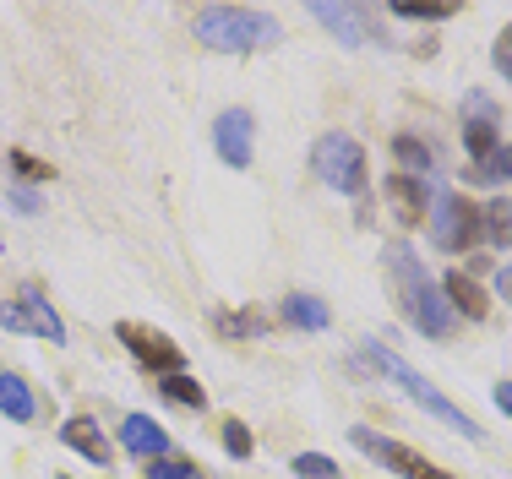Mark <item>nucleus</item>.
Instances as JSON below:
<instances>
[{
	"label": "nucleus",
	"mask_w": 512,
	"mask_h": 479,
	"mask_svg": "<svg viewBox=\"0 0 512 479\" xmlns=\"http://www.w3.org/2000/svg\"><path fill=\"white\" fill-rule=\"evenodd\" d=\"M387 273H393V284H398V305H404V316L420 327L425 338H447V333H453V311H447V300H442V284L425 278L420 256H414L409 245H387Z\"/></svg>",
	"instance_id": "f257e3e1"
},
{
	"label": "nucleus",
	"mask_w": 512,
	"mask_h": 479,
	"mask_svg": "<svg viewBox=\"0 0 512 479\" xmlns=\"http://www.w3.org/2000/svg\"><path fill=\"white\" fill-rule=\"evenodd\" d=\"M197 39L218 55H251V49L278 44V22L251 6H202L197 11Z\"/></svg>",
	"instance_id": "f03ea898"
},
{
	"label": "nucleus",
	"mask_w": 512,
	"mask_h": 479,
	"mask_svg": "<svg viewBox=\"0 0 512 479\" xmlns=\"http://www.w3.org/2000/svg\"><path fill=\"white\" fill-rule=\"evenodd\" d=\"M365 360H371V365H376V371H382V376H387V382H393V387H404L409 398L420 403L425 414H431V420H442V425H447V431H458L463 441H480V436H485L480 425H474L469 414H463L458 403L447 398V392H436V387L425 382L420 371H414V365H404V360H398L393 349H382V343H365Z\"/></svg>",
	"instance_id": "7ed1b4c3"
},
{
	"label": "nucleus",
	"mask_w": 512,
	"mask_h": 479,
	"mask_svg": "<svg viewBox=\"0 0 512 479\" xmlns=\"http://www.w3.org/2000/svg\"><path fill=\"white\" fill-rule=\"evenodd\" d=\"M311 169H316V180H322V186H333V191H344V196H360L365 191V147L355 137H344V131L316 137Z\"/></svg>",
	"instance_id": "20e7f679"
},
{
	"label": "nucleus",
	"mask_w": 512,
	"mask_h": 479,
	"mask_svg": "<svg viewBox=\"0 0 512 479\" xmlns=\"http://www.w3.org/2000/svg\"><path fill=\"white\" fill-rule=\"evenodd\" d=\"M431 235L442 251H469V245H480V207L469 202V196H458V191H442L431 202Z\"/></svg>",
	"instance_id": "39448f33"
},
{
	"label": "nucleus",
	"mask_w": 512,
	"mask_h": 479,
	"mask_svg": "<svg viewBox=\"0 0 512 479\" xmlns=\"http://www.w3.org/2000/svg\"><path fill=\"white\" fill-rule=\"evenodd\" d=\"M349 441H355L360 452H371L376 463H387L393 474H404V479H453L447 469H436L425 452H414V447H404V441H387V436H376V431H349Z\"/></svg>",
	"instance_id": "423d86ee"
},
{
	"label": "nucleus",
	"mask_w": 512,
	"mask_h": 479,
	"mask_svg": "<svg viewBox=\"0 0 512 479\" xmlns=\"http://www.w3.org/2000/svg\"><path fill=\"white\" fill-rule=\"evenodd\" d=\"M115 338L131 349V360L148 365L158 376H180V365H186V354H180V343H169L158 327H142V322H120Z\"/></svg>",
	"instance_id": "0eeeda50"
},
{
	"label": "nucleus",
	"mask_w": 512,
	"mask_h": 479,
	"mask_svg": "<svg viewBox=\"0 0 512 479\" xmlns=\"http://www.w3.org/2000/svg\"><path fill=\"white\" fill-rule=\"evenodd\" d=\"M213 147H218V158H224L229 169H251V158H256V120H251V109H224L218 126H213Z\"/></svg>",
	"instance_id": "6e6552de"
},
{
	"label": "nucleus",
	"mask_w": 512,
	"mask_h": 479,
	"mask_svg": "<svg viewBox=\"0 0 512 479\" xmlns=\"http://www.w3.org/2000/svg\"><path fill=\"white\" fill-rule=\"evenodd\" d=\"M0 327H11V333H33V338H44V343H66V322H60L39 294L0 305Z\"/></svg>",
	"instance_id": "1a4fd4ad"
},
{
	"label": "nucleus",
	"mask_w": 512,
	"mask_h": 479,
	"mask_svg": "<svg viewBox=\"0 0 512 479\" xmlns=\"http://www.w3.org/2000/svg\"><path fill=\"white\" fill-rule=\"evenodd\" d=\"M463 147H469L474 169L496 164V104H485L480 93L469 98V126H463Z\"/></svg>",
	"instance_id": "9d476101"
},
{
	"label": "nucleus",
	"mask_w": 512,
	"mask_h": 479,
	"mask_svg": "<svg viewBox=\"0 0 512 479\" xmlns=\"http://www.w3.org/2000/svg\"><path fill=\"white\" fill-rule=\"evenodd\" d=\"M120 447L131 452V458H169V431L158 420H148V414H126V425H120Z\"/></svg>",
	"instance_id": "9b49d317"
},
{
	"label": "nucleus",
	"mask_w": 512,
	"mask_h": 479,
	"mask_svg": "<svg viewBox=\"0 0 512 479\" xmlns=\"http://www.w3.org/2000/svg\"><path fill=\"white\" fill-rule=\"evenodd\" d=\"M311 17L322 22V28H333L344 44L376 39V33H371V11H365V6H311Z\"/></svg>",
	"instance_id": "f8f14e48"
},
{
	"label": "nucleus",
	"mask_w": 512,
	"mask_h": 479,
	"mask_svg": "<svg viewBox=\"0 0 512 479\" xmlns=\"http://www.w3.org/2000/svg\"><path fill=\"white\" fill-rule=\"evenodd\" d=\"M387 202H393V218L398 224H420L425 218V207H431V196H425V186L414 175H404V169H398V175H387Z\"/></svg>",
	"instance_id": "ddd939ff"
},
{
	"label": "nucleus",
	"mask_w": 512,
	"mask_h": 479,
	"mask_svg": "<svg viewBox=\"0 0 512 479\" xmlns=\"http://www.w3.org/2000/svg\"><path fill=\"white\" fill-rule=\"evenodd\" d=\"M442 300H447V311L469 316V322H480V316L491 311V294L474 284L469 273H447V278H442Z\"/></svg>",
	"instance_id": "4468645a"
},
{
	"label": "nucleus",
	"mask_w": 512,
	"mask_h": 479,
	"mask_svg": "<svg viewBox=\"0 0 512 479\" xmlns=\"http://www.w3.org/2000/svg\"><path fill=\"white\" fill-rule=\"evenodd\" d=\"M60 441H66L71 452H82V458L93 463V469H109V458H115V452H109V441H104V431L93 420H66V431H60Z\"/></svg>",
	"instance_id": "2eb2a0df"
},
{
	"label": "nucleus",
	"mask_w": 512,
	"mask_h": 479,
	"mask_svg": "<svg viewBox=\"0 0 512 479\" xmlns=\"http://www.w3.org/2000/svg\"><path fill=\"white\" fill-rule=\"evenodd\" d=\"M284 322L300 327V333H322V327L333 322V311H327L316 294H289V300H284Z\"/></svg>",
	"instance_id": "dca6fc26"
},
{
	"label": "nucleus",
	"mask_w": 512,
	"mask_h": 479,
	"mask_svg": "<svg viewBox=\"0 0 512 479\" xmlns=\"http://www.w3.org/2000/svg\"><path fill=\"white\" fill-rule=\"evenodd\" d=\"M0 414H6V420H17V425H28L33 414H39V403H33V392H28V382H22V376H0Z\"/></svg>",
	"instance_id": "f3484780"
},
{
	"label": "nucleus",
	"mask_w": 512,
	"mask_h": 479,
	"mask_svg": "<svg viewBox=\"0 0 512 479\" xmlns=\"http://www.w3.org/2000/svg\"><path fill=\"white\" fill-rule=\"evenodd\" d=\"M480 240L512 245V202H485L480 207Z\"/></svg>",
	"instance_id": "a211bd4d"
},
{
	"label": "nucleus",
	"mask_w": 512,
	"mask_h": 479,
	"mask_svg": "<svg viewBox=\"0 0 512 479\" xmlns=\"http://www.w3.org/2000/svg\"><path fill=\"white\" fill-rule=\"evenodd\" d=\"M158 392H164L169 403H180V409H202V403H207V392L191 382V376H164V387H158Z\"/></svg>",
	"instance_id": "6ab92c4d"
},
{
	"label": "nucleus",
	"mask_w": 512,
	"mask_h": 479,
	"mask_svg": "<svg viewBox=\"0 0 512 479\" xmlns=\"http://www.w3.org/2000/svg\"><path fill=\"white\" fill-rule=\"evenodd\" d=\"M393 153H398V164H409L414 180H420V169H431V153H425V142H414V137H393Z\"/></svg>",
	"instance_id": "aec40b11"
},
{
	"label": "nucleus",
	"mask_w": 512,
	"mask_h": 479,
	"mask_svg": "<svg viewBox=\"0 0 512 479\" xmlns=\"http://www.w3.org/2000/svg\"><path fill=\"white\" fill-rule=\"evenodd\" d=\"M295 474H300V479H344V474H338V463L322 458V452H300V458H295Z\"/></svg>",
	"instance_id": "412c9836"
},
{
	"label": "nucleus",
	"mask_w": 512,
	"mask_h": 479,
	"mask_svg": "<svg viewBox=\"0 0 512 479\" xmlns=\"http://www.w3.org/2000/svg\"><path fill=\"white\" fill-rule=\"evenodd\" d=\"M251 447H256V441H251L246 425H240V420H224V452H229V458H251Z\"/></svg>",
	"instance_id": "4be33fe9"
},
{
	"label": "nucleus",
	"mask_w": 512,
	"mask_h": 479,
	"mask_svg": "<svg viewBox=\"0 0 512 479\" xmlns=\"http://www.w3.org/2000/svg\"><path fill=\"white\" fill-rule=\"evenodd\" d=\"M11 169H17L22 180H50L55 169L44 164V158H33V153H22V147H11Z\"/></svg>",
	"instance_id": "5701e85b"
},
{
	"label": "nucleus",
	"mask_w": 512,
	"mask_h": 479,
	"mask_svg": "<svg viewBox=\"0 0 512 479\" xmlns=\"http://www.w3.org/2000/svg\"><path fill=\"white\" fill-rule=\"evenodd\" d=\"M148 479H202L197 463H175V458H158L148 463Z\"/></svg>",
	"instance_id": "b1692460"
},
{
	"label": "nucleus",
	"mask_w": 512,
	"mask_h": 479,
	"mask_svg": "<svg viewBox=\"0 0 512 479\" xmlns=\"http://www.w3.org/2000/svg\"><path fill=\"white\" fill-rule=\"evenodd\" d=\"M218 327H224L229 338H251V333H262V316H224Z\"/></svg>",
	"instance_id": "393cba45"
},
{
	"label": "nucleus",
	"mask_w": 512,
	"mask_h": 479,
	"mask_svg": "<svg viewBox=\"0 0 512 479\" xmlns=\"http://www.w3.org/2000/svg\"><path fill=\"white\" fill-rule=\"evenodd\" d=\"M496 71H502V77L512 82V28L496 33Z\"/></svg>",
	"instance_id": "a878e982"
},
{
	"label": "nucleus",
	"mask_w": 512,
	"mask_h": 479,
	"mask_svg": "<svg viewBox=\"0 0 512 479\" xmlns=\"http://www.w3.org/2000/svg\"><path fill=\"white\" fill-rule=\"evenodd\" d=\"M398 17H414V22H442L447 17V6H393Z\"/></svg>",
	"instance_id": "bb28decb"
},
{
	"label": "nucleus",
	"mask_w": 512,
	"mask_h": 479,
	"mask_svg": "<svg viewBox=\"0 0 512 479\" xmlns=\"http://www.w3.org/2000/svg\"><path fill=\"white\" fill-rule=\"evenodd\" d=\"M496 409L512 414V382H496Z\"/></svg>",
	"instance_id": "cd10ccee"
},
{
	"label": "nucleus",
	"mask_w": 512,
	"mask_h": 479,
	"mask_svg": "<svg viewBox=\"0 0 512 479\" xmlns=\"http://www.w3.org/2000/svg\"><path fill=\"white\" fill-rule=\"evenodd\" d=\"M496 169H502V175H507V180H512V142H507V147H502V158H496Z\"/></svg>",
	"instance_id": "c85d7f7f"
}]
</instances>
